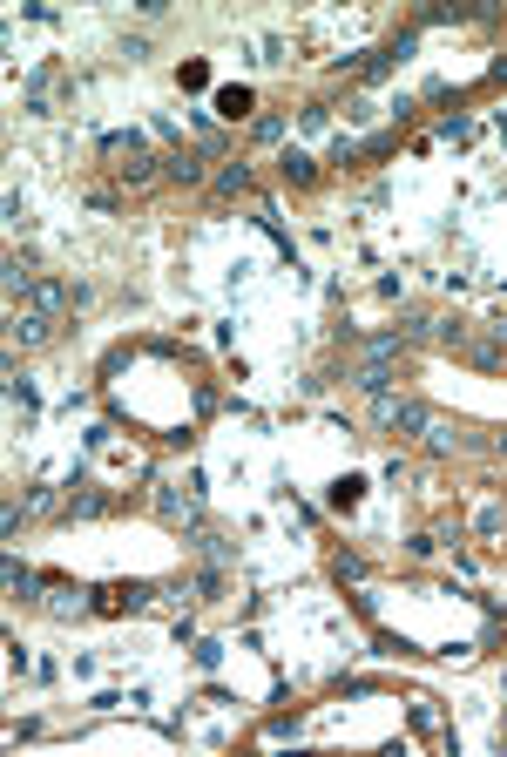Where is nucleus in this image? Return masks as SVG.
Masks as SVG:
<instances>
[{"mask_svg":"<svg viewBox=\"0 0 507 757\" xmlns=\"http://www.w3.org/2000/svg\"><path fill=\"white\" fill-rule=\"evenodd\" d=\"M156 514H163L169 528H203V501L190 487H163V494H156Z\"/></svg>","mask_w":507,"mask_h":757,"instance_id":"3","label":"nucleus"},{"mask_svg":"<svg viewBox=\"0 0 507 757\" xmlns=\"http://www.w3.org/2000/svg\"><path fill=\"white\" fill-rule=\"evenodd\" d=\"M122 169V183H149L156 176V156H129V163H115Z\"/></svg>","mask_w":507,"mask_h":757,"instance_id":"16","label":"nucleus"},{"mask_svg":"<svg viewBox=\"0 0 507 757\" xmlns=\"http://www.w3.org/2000/svg\"><path fill=\"white\" fill-rule=\"evenodd\" d=\"M197 555L210 561V568H224V561H230V541L217 528H197Z\"/></svg>","mask_w":507,"mask_h":757,"instance_id":"11","label":"nucleus"},{"mask_svg":"<svg viewBox=\"0 0 507 757\" xmlns=\"http://www.w3.org/2000/svg\"><path fill=\"white\" fill-rule=\"evenodd\" d=\"M61 88H68V75L61 68H41L28 82V109H41V115H55V102H61Z\"/></svg>","mask_w":507,"mask_h":757,"instance_id":"6","label":"nucleus"},{"mask_svg":"<svg viewBox=\"0 0 507 757\" xmlns=\"http://www.w3.org/2000/svg\"><path fill=\"white\" fill-rule=\"evenodd\" d=\"M109 494H95V487H88V494H68V521H102V514H109Z\"/></svg>","mask_w":507,"mask_h":757,"instance_id":"8","label":"nucleus"},{"mask_svg":"<svg viewBox=\"0 0 507 757\" xmlns=\"http://www.w3.org/2000/svg\"><path fill=\"white\" fill-rule=\"evenodd\" d=\"M102 156H142V136L136 129H129V136L115 129V136H102Z\"/></svg>","mask_w":507,"mask_h":757,"instance_id":"13","label":"nucleus"},{"mask_svg":"<svg viewBox=\"0 0 507 757\" xmlns=\"http://www.w3.org/2000/svg\"><path fill=\"white\" fill-rule=\"evenodd\" d=\"M55 338V318H41V311H14V325H7V345L14 352H34V345H48Z\"/></svg>","mask_w":507,"mask_h":757,"instance_id":"4","label":"nucleus"},{"mask_svg":"<svg viewBox=\"0 0 507 757\" xmlns=\"http://www.w3.org/2000/svg\"><path fill=\"white\" fill-rule=\"evenodd\" d=\"M420 440H426V447H433V453H453V447H460V426H453V420H440V413H433V420H426V433H420Z\"/></svg>","mask_w":507,"mask_h":757,"instance_id":"9","label":"nucleus"},{"mask_svg":"<svg viewBox=\"0 0 507 757\" xmlns=\"http://www.w3.org/2000/svg\"><path fill=\"white\" fill-rule=\"evenodd\" d=\"M82 291H68L61 278H34V291H28V311H41V318H61V311L75 305Z\"/></svg>","mask_w":507,"mask_h":757,"instance_id":"5","label":"nucleus"},{"mask_svg":"<svg viewBox=\"0 0 507 757\" xmlns=\"http://www.w3.org/2000/svg\"><path fill=\"white\" fill-rule=\"evenodd\" d=\"M440 325H447V318H433V311H406V338H433V345H440Z\"/></svg>","mask_w":507,"mask_h":757,"instance_id":"12","label":"nucleus"},{"mask_svg":"<svg viewBox=\"0 0 507 757\" xmlns=\"http://www.w3.org/2000/svg\"><path fill=\"white\" fill-rule=\"evenodd\" d=\"M169 176H176V183H203V163H190V156H169Z\"/></svg>","mask_w":507,"mask_h":757,"instance_id":"18","label":"nucleus"},{"mask_svg":"<svg viewBox=\"0 0 507 757\" xmlns=\"http://www.w3.org/2000/svg\"><path fill=\"white\" fill-rule=\"evenodd\" d=\"M426 420H433V413H426L420 399L413 393H372V426H379V433H426Z\"/></svg>","mask_w":507,"mask_h":757,"instance_id":"2","label":"nucleus"},{"mask_svg":"<svg viewBox=\"0 0 507 757\" xmlns=\"http://www.w3.org/2000/svg\"><path fill=\"white\" fill-rule=\"evenodd\" d=\"M217 190H224V197H244V190H251V169H244V163H230L224 176H217Z\"/></svg>","mask_w":507,"mask_h":757,"instance_id":"14","label":"nucleus"},{"mask_svg":"<svg viewBox=\"0 0 507 757\" xmlns=\"http://www.w3.org/2000/svg\"><path fill=\"white\" fill-rule=\"evenodd\" d=\"M48 609H55V616H88L95 602H88V589H75V582H55V589H48Z\"/></svg>","mask_w":507,"mask_h":757,"instance_id":"7","label":"nucleus"},{"mask_svg":"<svg viewBox=\"0 0 507 757\" xmlns=\"http://www.w3.org/2000/svg\"><path fill=\"white\" fill-rule=\"evenodd\" d=\"M217 109H224V115H251V88H224Z\"/></svg>","mask_w":507,"mask_h":757,"instance_id":"17","label":"nucleus"},{"mask_svg":"<svg viewBox=\"0 0 507 757\" xmlns=\"http://www.w3.org/2000/svg\"><path fill=\"white\" fill-rule=\"evenodd\" d=\"M21 507H28V521H41V514H61V487H28V494H21Z\"/></svg>","mask_w":507,"mask_h":757,"instance_id":"10","label":"nucleus"},{"mask_svg":"<svg viewBox=\"0 0 507 757\" xmlns=\"http://www.w3.org/2000/svg\"><path fill=\"white\" fill-rule=\"evenodd\" d=\"M7 589H14V595H34V589H41V575H34V568H21V561H7Z\"/></svg>","mask_w":507,"mask_h":757,"instance_id":"15","label":"nucleus"},{"mask_svg":"<svg viewBox=\"0 0 507 757\" xmlns=\"http://www.w3.org/2000/svg\"><path fill=\"white\" fill-rule=\"evenodd\" d=\"M399 379H406V345H399V338H372V345H359L352 386H366V393H393Z\"/></svg>","mask_w":507,"mask_h":757,"instance_id":"1","label":"nucleus"}]
</instances>
